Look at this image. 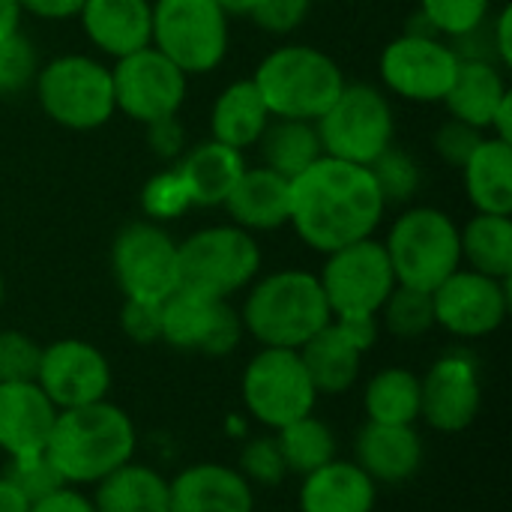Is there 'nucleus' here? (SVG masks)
<instances>
[{"mask_svg":"<svg viewBox=\"0 0 512 512\" xmlns=\"http://www.w3.org/2000/svg\"><path fill=\"white\" fill-rule=\"evenodd\" d=\"M462 180L474 213H512V141L486 135L462 165Z\"/></svg>","mask_w":512,"mask_h":512,"instance_id":"28","label":"nucleus"},{"mask_svg":"<svg viewBox=\"0 0 512 512\" xmlns=\"http://www.w3.org/2000/svg\"><path fill=\"white\" fill-rule=\"evenodd\" d=\"M30 512H96V507H93V501L87 495H81V489L63 486V489L33 501Z\"/></svg>","mask_w":512,"mask_h":512,"instance_id":"47","label":"nucleus"},{"mask_svg":"<svg viewBox=\"0 0 512 512\" xmlns=\"http://www.w3.org/2000/svg\"><path fill=\"white\" fill-rule=\"evenodd\" d=\"M180 288L228 300L246 291L261 273V246L255 234L237 225H207L177 240Z\"/></svg>","mask_w":512,"mask_h":512,"instance_id":"7","label":"nucleus"},{"mask_svg":"<svg viewBox=\"0 0 512 512\" xmlns=\"http://www.w3.org/2000/svg\"><path fill=\"white\" fill-rule=\"evenodd\" d=\"M378 333V318H333L300 348L318 396H342L357 384L363 357L375 348Z\"/></svg>","mask_w":512,"mask_h":512,"instance_id":"18","label":"nucleus"},{"mask_svg":"<svg viewBox=\"0 0 512 512\" xmlns=\"http://www.w3.org/2000/svg\"><path fill=\"white\" fill-rule=\"evenodd\" d=\"M171 512H255V486L222 462H195L168 480Z\"/></svg>","mask_w":512,"mask_h":512,"instance_id":"21","label":"nucleus"},{"mask_svg":"<svg viewBox=\"0 0 512 512\" xmlns=\"http://www.w3.org/2000/svg\"><path fill=\"white\" fill-rule=\"evenodd\" d=\"M270 108L264 105L252 78L231 81L210 108V138L228 144L240 153L252 150L270 123Z\"/></svg>","mask_w":512,"mask_h":512,"instance_id":"29","label":"nucleus"},{"mask_svg":"<svg viewBox=\"0 0 512 512\" xmlns=\"http://www.w3.org/2000/svg\"><path fill=\"white\" fill-rule=\"evenodd\" d=\"M435 327L456 339H486L510 315V279H492L459 267L432 291Z\"/></svg>","mask_w":512,"mask_h":512,"instance_id":"15","label":"nucleus"},{"mask_svg":"<svg viewBox=\"0 0 512 512\" xmlns=\"http://www.w3.org/2000/svg\"><path fill=\"white\" fill-rule=\"evenodd\" d=\"M426 459L417 426L363 423L354 438V462L375 480V486H399L420 474Z\"/></svg>","mask_w":512,"mask_h":512,"instance_id":"22","label":"nucleus"},{"mask_svg":"<svg viewBox=\"0 0 512 512\" xmlns=\"http://www.w3.org/2000/svg\"><path fill=\"white\" fill-rule=\"evenodd\" d=\"M363 411L369 423L417 426L420 420V375L405 366L375 372L363 390Z\"/></svg>","mask_w":512,"mask_h":512,"instance_id":"33","label":"nucleus"},{"mask_svg":"<svg viewBox=\"0 0 512 512\" xmlns=\"http://www.w3.org/2000/svg\"><path fill=\"white\" fill-rule=\"evenodd\" d=\"M141 210H144V219H150L156 225L174 222V219H180V216H186L192 210V195H189L177 165L156 171L144 183V189H141Z\"/></svg>","mask_w":512,"mask_h":512,"instance_id":"38","label":"nucleus"},{"mask_svg":"<svg viewBox=\"0 0 512 512\" xmlns=\"http://www.w3.org/2000/svg\"><path fill=\"white\" fill-rule=\"evenodd\" d=\"M96 512H171L168 480L141 462H126L93 486Z\"/></svg>","mask_w":512,"mask_h":512,"instance_id":"30","label":"nucleus"},{"mask_svg":"<svg viewBox=\"0 0 512 512\" xmlns=\"http://www.w3.org/2000/svg\"><path fill=\"white\" fill-rule=\"evenodd\" d=\"M456 69H459L456 48L435 33H417V30H405L402 36L387 42L378 57V75L384 93L414 105L444 102Z\"/></svg>","mask_w":512,"mask_h":512,"instance_id":"12","label":"nucleus"},{"mask_svg":"<svg viewBox=\"0 0 512 512\" xmlns=\"http://www.w3.org/2000/svg\"><path fill=\"white\" fill-rule=\"evenodd\" d=\"M507 96H510L507 69H501L498 63H489V60L459 57V69L444 96V105H447L450 117L489 135L492 120Z\"/></svg>","mask_w":512,"mask_h":512,"instance_id":"26","label":"nucleus"},{"mask_svg":"<svg viewBox=\"0 0 512 512\" xmlns=\"http://www.w3.org/2000/svg\"><path fill=\"white\" fill-rule=\"evenodd\" d=\"M462 267L477 270L492 279L512 276V219L474 213L465 225H459Z\"/></svg>","mask_w":512,"mask_h":512,"instance_id":"32","label":"nucleus"},{"mask_svg":"<svg viewBox=\"0 0 512 512\" xmlns=\"http://www.w3.org/2000/svg\"><path fill=\"white\" fill-rule=\"evenodd\" d=\"M120 330L135 345L162 342V303L123 300V306H120Z\"/></svg>","mask_w":512,"mask_h":512,"instance_id":"44","label":"nucleus"},{"mask_svg":"<svg viewBox=\"0 0 512 512\" xmlns=\"http://www.w3.org/2000/svg\"><path fill=\"white\" fill-rule=\"evenodd\" d=\"M3 300H6V282H3V273H0V306H3Z\"/></svg>","mask_w":512,"mask_h":512,"instance_id":"53","label":"nucleus"},{"mask_svg":"<svg viewBox=\"0 0 512 512\" xmlns=\"http://www.w3.org/2000/svg\"><path fill=\"white\" fill-rule=\"evenodd\" d=\"M489 27H492V42H495V54L498 63L504 69L512 66V42H510V27H512V9L510 3H504L498 12L489 15Z\"/></svg>","mask_w":512,"mask_h":512,"instance_id":"49","label":"nucleus"},{"mask_svg":"<svg viewBox=\"0 0 512 512\" xmlns=\"http://www.w3.org/2000/svg\"><path fill=\"white\" fill-rule=\"evenodd\" d=\"M252 81L273 117L315 123L345 87V72L327 51L285 42L255 66Z\"/></svg>","mask_w":512,"mask_h":512,"instance_id":"4","label":"nucleus"},{"mask_svg":"<svg viewBox=\"0 0 512 512\" xmlns=\"http://www.w3.org/2000/svg\"><path fill=\"white\" fill-rule=\"evenodd\" d=\"M228 21L216 0H153L150 45L189 78L207 75L228 57Z\"/></svg>","mask_w":512,"mask_h":512,"instance_id":"9","label":"nucleus"},{"mask_svg":"<svg viewBox=\"0 0 512 512\" xmlns=\"http://www.w3.org/2000/svg\"><path fill=\"white\" fill-rule=\"evenodd\" d=\"M33 93L42 114L69 132H93L117 114L111 66L90 54H60L39 66Z\"/></svg>","mask_w":512,"mask_h":512,"instance_id":"6","label":"nucleus"},{"mask_svg":"<svg viewBox=\"0 0 512 512\" xmlns=\"http://www.w3.org/2000/svg\"><path fill=\"white\" fill-rule=\"evenodd\" d=\"M0 512H30V501L0 474Z\"/></svg>","mask_w":512,"mask_h":512,"instance_id":"50","label":"nucleus"},{"mask_svg":"<svg viewBox=\"0 0 512 512\" xmlns=\"http://www.w3.org/2000/svg\"><path fill=\"white\" fill-rule=\"evenodd\" d=\"M381 243L387 249L396 285L405 288L432 294L462 267L459 225L441 207L417 204L402 210Z\"/></svg>","mask_w":512,"mask_h":512,"instance_id":"5","label":"nucleus"},{"mask_svg":"<svg viewBox=\"0 0 512 512\" xmlns=\"http://www.w3.org/2000/svg\"><path fill=\"white\" fill-rule=\"evenodd\" d=\"M3 477L33 504L57 489H63V477L57 474V468L51 465V459L45 453L36 456H21V459H6Z\"/></svg>","mask_w":512,"mask_h":512,"instance_id":"41","label":"nucleus"},{"mask_svg":"<svg viewBox=\"0 0 512 512\" xmlns=\"http://www.w3.org/2000/svg\"><path fill=\"white\" fill-rule=\"evenodd\" d=\"M138 432L132 417L102 399L81 408L57 411L45 456L66 486H96L117 468L135 459Z\"/></svg>","mask_w":512,"mask_h":512,"instance_id":"2","label":"nucleus"},{"mask_svg":"<svg viewBox=\"0 0 512 512\" xmlns=\"http://www.w3.org/2000/svg\"><path fill=\"white\" fill-rule=\"evenodd\" d=\"M42 345L24 330H0V384L36 381Z\"/></svg>","mask_w":512,"mask_h":512,"instance_id":"42","label":"nucleus"},{"mask_svg":"<svg viewBox=\"0 0 512 512\" xmlns=\"http://www.w3.org/2000/svg\"><path fill=\"white\" fill-rule=\"evenodd\" d=\"M255 150L261 156L258 165L282 174L285 180H294L297 174H303L312 162L324 156L315 123L288 120V117H270Z\"/></svg>","mask_w":512,"mask_h":512,"instance_id":"31","label":"nucleus"},{"mask_svg":"<svg viewBox=\"0 0 512 512\" xmlns=\"http://www.w3.org/2000/svg\"><path fill=\"white\" fill-rule=\"evenodd\" d=\"M21 15H24V9L18 0H0V36L21 30Z\"/></svg>","mask_w":512,"mask_h":512,"instance_id":"51","label":"nucleus"},{"mask_svg":"<svg viewBox=\"0 0 512 512\" xmlns=\"http://www.w3.org/2000/svg\"><path fill=\"white\" fill-rule=\"evenodd\" d=\"M243 333L261 348H291L300 351L315 333H321L333 315L321 291L318 273L285 267L258 276L237 309Z\"/></svg>","mask_w":512,"mask_h":512,"instance_id":"3","label":"nucleus"},{"mask_svg":"<svg viewBox=\"0 0 512 512\" xmlns=\"http://www.w3.org/2000/svg\"><path fill=\"white\" fill-rule=\"evenodd\" d=\"M309 3L312 0H261L249 18L255 21L258 30L270 36H288L306 21Z\"/></svg>","mask_w":512,"mask_h":512,"instance_id":"45","label":"nucleus"},{"mask_svg":"<svg viewBox=\"0 0 512 512\" xmlns=\"http://www.w3.org/2000/svg\"><path fill=\"white\" fill-rule=\"evenodd\" d=\"M237 471L249 480V486H282L291 474L285 468V459H282V450H279V441L276 435H258V438H249L243 447H240V456H237Z\"/></svg>","mask_w":512,"mask_h":512,"instance_id":"39","label":"nucleus"},{"mask_svg":"<svg viewBox=\"0 0 512 512\" xmlns=\"http://www.w3.org/2000/svg\"><path fill=\"white\" fill-rule=\"evenodd\" d=\"M483 138H486V132H480V129H474V126L456 120V117H447V120L435 129L432 144H435V153H438L447 165L462 168Z\"/></svg>","mask_w":512,"mask_h":512,"instance_id":"43","label":"nucleus"},{"mask_svg":"<svg viewBox=\"0 0 512 512\" xmlns=\"http://www.w3.org/2000/svg\"><path fill=\"white\" fill-rule=\"evenodd\" d=\"M372 177H375V186L384 198V204H408L420 183H423V171H420V162L402 150V147H387L372 165H369Z\"/></svg>","mask_w":512,"mask_h":512,"instance_id":"37","label":"nucleus"},{"mask_svg":"<svg viewBox=\"0 0 512 512\" xmlns=\"http://www.w3.org/2000/svg\"><path fill=\"white\" fill-rule=\"evenodd\" d=\"M111 270L126 300L162 303L180 288L177 240L150 219L129 222L111 243Z\"/></svg>","mask_w":512,"mask_h":512,"instance_id":"13","label":"nucleus"},{"mask_svg":"<svg viewBox=\"0 0 512 512\" xmlns=\"http://www.w3.org/2000/svg\"><path fill=\"white\" fill-rule=\"evenodd\" d=\"M57 408L36 381L0 384V453L6 459L45 453Z\"/></svg>","mask_w":512,"mask_h":512,"instance_id":"20","label":"nucleus"},{"mask_svg":"<svg viewBox=\"0 0 512 512\" xmlns=\"http://www.w3.org/2000/svg\"><path fill=\"white\" fill-rule=\"evenodd\" d=\"M384 213L387 204L366 165L321 156L291 180L288 225L321 255L375 237Z\"/></svg>","mask_w":512,"mask_h":512,"instance_id":"1","label":"nucleus"},{"mask_svg":"<svg viewBox=\"0 0 512 512\" xmlns=\"http://www.w3.org/2000/svg\"><path fill=\"white\" fill-rule=\"evenodd\" d=\"M378 327H384L396 339H423L429 330H435V306L429 291L396 285L393 294L384 300L378 312Z\"/></svg>","mask_w":512,"mask_h":512,"instance_id":"35","label":"nucleus"},{"mask_svg":"<svg viewBox=\"0 0 512 512\" xmlns=\"http://www.w3.org/2000/svg\"><path fill=\"white\" fill-rule=\"evenodd\" d=\"M216 3L228 18H234V15H252L261 0H216Z\"/></svg>","mask_w":512,"mask_h":512,"instance_id":"52","label":"nucleus"},{"mask_svg":"<svg viewBox=\"0 0 512 512\" xmlns=\"http://www.w3.org/2000/svg\"><path fill=\"white\" fill-rule=\"evenodd\" d=\"M36 384L57 411L93 405L108 399L111 363L93 342L75 336L57 339L51 345H42Z\"/></svg>","mask_w":512,"mask_h":512,"instance_id":"17","label":"nucleus"},{"mask_svg":"<svg viewBox=\"0 0 512 512\" xmlns=\"http://www.w3.org/2000/svg\"><path fill=\"white\" fill-rule=\"evenodd\" d=\"M243 168L246 156L213 138L186 147V153L177 159V171L192 195V207H222Z\"/></svg>","mask_w":512,"mask_h":512,"instance_id":"27","label":"nucleus"},{"mask_svg":"<svg viewBox=\"0 0 512 512\" xmlns=\"http://www.w3.org/2000/svg\"><path fill=\"white\" fill-rule=\"evenodd\" d=\"M111 84L117 111L141 126L180 114L189 93V75L153 45L114 60Z\"/></svg>","mask_w":512,"mask_h":512,"instance_id":"14","label":"nucleus"},{"mask_svg":"<svg viewBox=\"0 0 512 512\" xmlns=\"http://www.w3.org/2000/svg\"><path fill=\"white\" fill-rule=\"evenodd\" d=\"M222 207L231 225L249 234L279 231L288 225L291 213V180L264 165H246Z\"/></svg>","mask_w":512,"mask_h":512,"instance_id":"24","label":"nucleus"},{"mask_svg":"<svg viewBox=\"0 0 512 512\" xmlns=\"http://www.w3.org/2000/svg\"><path fill=\"white\" fill-rule=\"evenodd\" d=\"M420 18L429 24V30L447 42H456L477 30L489 15L495 0H417Z\"/></svg>","mask_w":512,"mask_h":512,"instance_id":"36","label":"nucleus"},{"mask_svg":"<svg viewBox=\"0 0 512 512\" xmlns=\"http://www.w3.org/2000/svg\"><path fill=\"white\" fill-rule=\"evenodd\" d=\"M36 72H39V54L33 42L21 30L0 36V96L24 93L27 87H33Z\"/></svg>","mask_w":512,"mask_h":512,"instance_id":"40","label":"nucleus"},{"mask_svg":"<svg viewBox=\"0 0 512 512\" xmlns=\"http://www.w3.org/2000/svg\"><path fill=\"white\" fill-rule=\"evenodd\" d=\"M300 512H375L378 486L351 459H333L300 483Z\"/></svg>","mask_w":512,"mask_h":512,"instance_id":"25","label":"nucleus"},{"mask_svg":"<svg viewBox=\"0 0 512 512\" xmlns=\"http://www.w3.org/2000/svg\"><path fill=\"white\" fill-rule=\"evenodd\" d=\"M240 396L249 417L270 432L312 414L318 402L300 351L291 348H261L243 369Z\"/></svg>","mask_w":512,"mask_h":512,"instance_id":"10","label":"nucleus"},{"mask_svg":"<svg viewBox=\"0 0 512 512\" xmlns=\"http://www.w3.org/2000/svg\"><path fill=\"white\" fill-rule=\"evenodd\" d=\"M273 435L279 441L288 474L306 477V474L324 468L327 462L339 459V438H336V432L330 429L327 420L315 417V411L294 420V423H288V426H282Z\"/></svg>","mask_w":512,"mask_h":512,"instance_id":"34","label":"nucleus"},{"mask_svg":"<svg viewBox=\"0 0 512 512\" xmlns=\"http://www.w3.org/2000/svg\"><path fill=\"white\" fill-rule=\"evenodd\" d=\"M483 408L480 369L471 354H444L420 378V420L435 432L456 435L474 426Z\"/></svg>","mask_w":512,"mask_h":512,"instance_id":"19","label":"nucleus"},{"mask_svg":"<svg viewBox=\"0 0 512 512\" xmlns=\"http://www.w3.org/2000/svg\"><path fill=\"white\" fill-rule=\"evenodd\" d=\"M315 129L324 156L369 168L387 147H393V102L381 87L345 81L333 105L315 120Z\"/></svg>","mask_w":512,"mask_h":512,"instance_id":"8","label":"nucleus"},{"mask_svg":"<svg viewBox=\"0 0 512 512\" xmlns=\"http://www.w3.org/2000/svg\"><path fill=\"white\" fill-rule=\"evenodd\" d=\"M243 336L240 312L228 300L189 288H177L162 300V342L177 351L225 357L237 351Z\"/></svg>","mask_w":512,"mask_h":512,"instance_id":"16","label":"nucleus"},{"mask_svg":"<svg viewBox=\"0 0 512 512\" xmlns=\"http://www.w3.org/2000/svg\"><path fill=\"white\" fill-rule=\"evenodd\" d=\"M78 21L99 54L120 60L150 45L153 0H84Z\"/></svg>","mask_w":512,"mask_h":512,"instance_id":"23","label":"nucleus"},{"mask_svg":"<svg viewBox=\"0 0 512 512\" xmlns=\"http://www.w3.org/2000/svg\"><path fill=\"white\" fill-rule=\"evenodd\" d=\"M147 150L159 159V162H177L189 141H186V129L180 123V117H165V120H156V123H147Z\"/></svg>","mask_w":512,"mask_h":512,"instance_id":"46","label":"nucleus"},{"mask_svg":"<svg viewBox=\"0 0 512 512\" xmlns=\"http://www.w3.org/2000/svg\"><path fill=\"white\" fill-rule=\"evenodd\" d=\"M333 318H378L396 288V276L381 240L366 237L324 255L318 273Z\"/></svg>","mask_w":512,"mask_h":512,"instance_id":"11","label":"nucleus"},{"mask_svg":"<svg viewBox=\"0 0 512 512\" xmlns=\"http://www.w3.org/2000/svg\"><path fill=\"white\" fill-rule=\"evenodd\" d=\"M21 9L33 18L42 21H66V18H78L84 0H18Z\"/></svg>","mask_w":512,"mask_h":512,"instance_id":"48","label":"nucleus"}]
</instances>
